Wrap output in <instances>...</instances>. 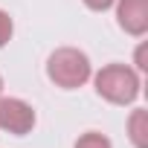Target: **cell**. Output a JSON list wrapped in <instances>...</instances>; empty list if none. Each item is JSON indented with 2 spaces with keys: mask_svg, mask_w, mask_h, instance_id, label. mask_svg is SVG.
<instances>
[{
  "mask_svg": "<svg viewBox=\"0 0 148 148\" xmlns=\"http://www.w3.org/2000/svg\"><path fill=\"white\" fill-rule=\"evenodd\" d=\"M113 3H116V0H84V6L93 9V12H105V9H110Z\"/></svg>",
  "mask_w": 148,
  "mask_h": 148,
  "instance_id": "8",
  "label": "cell"
},
{
  "mask_svg": "<svg viewBox=\"0 0 148 148\" xmlns=\"http://www.w3.org/2000/svg\"><path fill=\"white\" fill-rule=\"evenodd\" d=\"M116 21L119 26L139 38L148 32V0H116Z\"/></svg>",
  "mask_w": 148,
  "mask_h": 148,
  "instance_id": "4",
  "label": "cell"
},
{
  "mask_svg": "<svg viewBox=\"0 0 148 148\" xmlns=\"http://www.w3.org/2000/svg\"><path fill=\"white\" fill-rule=\"evenodd\" d=\"M12 32H15V23H12L9 12H3V9H0V47H6V44H9Z\"/></svg>",
  "mask_w": 148,
  "mask_h": 148,
  "instance_id": "7",
  "label": "cell"
},
{
  "mask_svg": "<svg viewBox=\"0 0 148 148\" xmlns=\"http://www.w3.org/2000/svg\"><path fill=\"white\" fill-rule=\"evenodd\" d=\"M128 134L136 148H148V110H134L128 119Z\"/></svg>",
  "mask_w": 148,
  "mask_h": 148,
  "instance_id": "5",
  "label": "cell"
},
{
  "mask_svg": "<svg viewBox=\"0 0 148 148\" xmlns=\"http://www.w3.org/2000/svg\"><path fill=\"white\" fill-rule=\"evenodd\" d=\"M0 128L15 134V136H26L35 128V110L32 105H26L23 99H0Z\"/></svg>",
  "mask_w": 148,
  "mask_h": 148,
  "instance_id": "3",
  "label": "cell"
},
{
  "mask_svg": "<svg viewBox=\"0 0 148 148\" xmlns=\"http://www.w3.org/2000/svg\"><path fill=\"white\" fill-rule=\"evenodd\" d=\"M76 148H113V145H110V139H108L105 134L87 131V134H82V136L76 139Z\"/></svg>",
  "mask_w": 148,
  "mask_h": 148,
  "instance_id": "6",
  "label": "cell"
},
{
  "mask_svg": "<svg viewBox=\"0 0 148 148\" xmlns=\"http://www.w3.org/2000/svg\"><path fill=\"white\" fill-rule=\"evenodd\" d=\"M0 93H3V79H0Z\"/></svg>",
  "mask_w": 148,
  "mask_h": 148,
  "instance_id": "10",
  "label": "cell"
},
{
  "mask_svg": "<svg viewBox=\"0 0 148 148\" xmlns=\"http://www.w3.org/2000/svg\"><path fill=\"white\" fill-rule=\"evenodd\" d=\"M136 70H148V64H145V44L136 49Z\"/></svg>",
  "mask_w": 148,
  "mask_h": 148,
  "instance_id": "9",
  "label": "cell"
},
{
  "mask_svg": "<svg viewBox=\"0 0 148 148\" xmlns=\"http://www.w3.org/2000/svg\"><path fill=\"white\" fill-rule=\"evenodd\" d=\"M47 76L55 87L61 90H76L82 87L90 76H93V67H90V58L76 49V47H61L49 55L47 61Z\"/></svg>",
  "mask_w": 148,
  "mask_h": 148,
  "instance_id": "1",
  "label": "cell"
},
{
  "mask_svg": "<svg viewBox=\"0 0 148 148\" xmlns=\"http://www.w3.org/2000/svg\"><path fill=\"white\" fill-rule=\"evenodd\" d=\"M96 93L110 105H131L139 96V76L125 64H108L96 73Z\"/></svg>",
  "mask_w": 148,
  "mask_h": 148,
  "instance_id": "2",
  "label": "cell"
}]
</instances>
